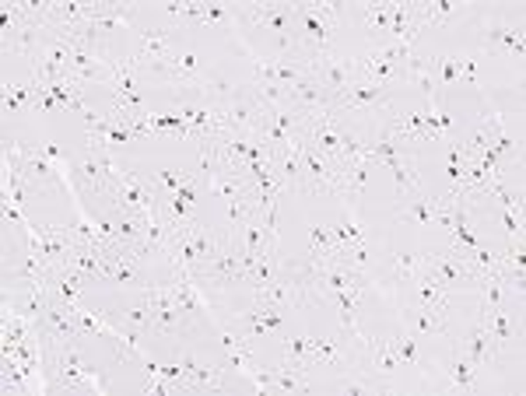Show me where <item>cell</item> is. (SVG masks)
<instances>
[{"label": "cell", "instance_id": "1", "mask_svg": "<svg viewBox=\"0 0 526 396\" xmlns=\"http://www.w3.org/2000/svg\"><path fill=\"white\" fill-rule=\"evenodd\" d=\"M292 18L298 22V53H320L330 49L337 28V4H292Z\"/></svg>", "mask_w": 526, "mask_h": 396}, {"label": "cell", "instance_id": "33", "mask_svg": "<svg viewBox=\"0 0 526 396\" xmlns=\"http://www.w3.org/2000/svg\"><path fill=\"white\" fill-rule=\"evenodd\" d=\"M389 15H393V4H366L368 32H389Z\"/></svg>", "mask_w": 526, "mask_h": 396}, {"label": "cell", "instance_id": "11", "mask_svg": "<svg viewBox=\"0 0 526 396\" xmlns=\"http://www.w3.org/2000/svg\"><path fill=\"white\" fill-rule=\"evenodd\" d=\"M425 25L421 18V4H393V15H389V43H411L418 28Z\"/></svg>", "mask_w": 526, "mask_h": 396}, {"label": "cell", "instance_id": "25", "mask_svg": "<svg viewBox=\"0 0 526 396\" xmlns=\"http://www.w3.org/2000/svg\"><path fill=\"white\" fill-rule=\"evenodd\" d=\"M425 266V253H393V285H414Z\"/></svg>", "mask_w": 526, "mask_h": 396}, {"label": "cell", "instance_id": "20", "mask_svg": "<svg viewBox=\"0 0 526 396\" xmlns=\"http://www.w3.org/2000/svg\"><path fill=\"white\" fill-rule=\"evenodd\" d=\"M397 218L411 221V224H432L438 218V197H425V193H414L411 200H404L397 207Z\"/></svg>", "mask_w": 526, "mask_h": 396}, {"label": "cell", "instance_id": "5", "mask_svg": "<svg viewBox=\"0 0 526 396\" xmlns=\"http://www.w3.org/2000/svg\"><path fill=\"white\" fill-rule=\"evenodd\" d=\"M425 274H432V277H438L446 287L459 285V281H467V285L474 287L478 285V274L470 270V264L467 260H459L453 249H438V253H425V266H421Z\"/></svg>", "mask_w": 526, "mask_h": 396}, {"label": "cell", "instance_id": "9", "mask_svg": "<svg viewBox=\"0 0 526 396\" xmlns=\"http://www.w3.org/2000/svg\"><path fill=\"white\" fill-rule=\"evenodd\" d=\"M484 49L488 53H512V57H523V32L512 28L502 18H488L484 22Z\"/></svg>", "mask_w": 526, "mask_h": 396}, {"label": "cell", "instance_id": "13", "mask_svg": "<svg viewBox=\"0 0 526 396\" xmlns=\"http://www.w3.org/2000/svg\"><path fill=\"white\" fill-rule=\"evenodd\" d=\"M404 74H407V81H414L421 95L432 102L435 95H438V57H421V53H414L411 60L404 64Z\"/></svg>", "mask_w": 526, "mask_h": 396}, {"label": "cell", "instance_id": "26", "mask_svg": "<svg viewBox=\"0 0 526 396\" xmlns=\"http://www.w3.org/2000/svg\"><path fill=\"white\" fill-rule=\"evenodd\" d=\"M344 361H347V351H344L334 337H320V340L313 337V365H323V369H341Z\"/></svg>", "mask_w": 526, "mask_h": 396}, {"label": "cell", "instance_id": "3", "mask_svg": "<svg viewBox=\"0 0 526 396\" xmlns=\"http://www.w3.org/2000/svg\"><path fill=\"white\" fill-rule=\"evenodd\" d=\"M305 57V67H309V74L323 81L330 91H344L351 89L355 81H362L358 78V57H341V53H334V49H320V53H302Z\"/></svg>", "mask_w": 526, "mask_h": 396}, {"label": "cell", "instance_id": "27", "mask_svg": "<svg viewBox=\"0 0 526 396\" xmlns=\"http://www.w3.org/2000/svg\"><path fill=\"white\" fill-rule=\"evenodd\" d=\"M193 312H186L180 306H169V308H151V330L159 333H180L186 327V319H190Z\"/></svg>", "mask_w": 526, "mask_h": 396}, {"label": "cell", "instance_id": "4", "mask_svg": "<svg viewBox=\"0 0 526 396\" xmlns=\"http://www.w3.org/2000/svg\"><path fill=\"white\" fill-rule=\"evenodd\" d=\"M288 109L295 112H326L337 109V91H330L313 74L302 78L295 85H288Z\"/></svg>", "mask_w": 526, "mask_h": 396}, {"label": "cell", "instance_id": "10", "mask_svg": "<svg viewBox=\"0 0 526 396\" xmlns=\"http://www.w3.org/2000/svg\"><path fill=\"white\" fill-rule=\"evenodd\" d=\"M138 36H140V43H138V49L130 53V60L138 67L148 64V60H161V57L176 53V49H172V32H169V28L151 25V28H140Z\"/></svg>", "mask_w": 526, "mask_h": 396}, {"label": "cell", "instance_id": "28", "mask_svg": "<svg viewBox=\"0 0 526 396\" xmlns=\"http://www.w3.org/2000/svg\"><path fill=\"white\" fill-rule=\"evenodd\" d=\"M366 239H368L366 224H362L358 214H355V203H347V218H344V224L334 228V243H337V245H355V243H366Z\"/></svg>", "mask_w": 526, "mask_h": 396}, {"label": "cell", "instance_id": "14", "mask_svg": "<svg viewBox=\"0 0 526 396\" xmlns=\"http://www.w3.org/2000/svg\"><path fill=\"white\" fill-rule=\"evenodd\" d=\"M70 165H74L77 179H81L92 193H102V197L109 193V176H106V169H102V162H98V151H95V148H85V151L77 154Z\"/></svg>", "mask_w": 526, "mask_h": 396}, {"label": "cell", "instance_id": "19", "mask_svg": "<svg viewBox=\"0 0 526 396\" xmlns=\"http://www.w3.org/2000/svg\"><path fill=\"white\" fill-rule=\"evenodd\" d=\"M284 319H281V312H277V306H263V302H256L253 306V312H246L242 316V337L246 340H253V337H260L263 330H277Z\"/></svg>", "mask_w": 526, "mask_h": 396}, {"label": "cell", "instance_id": "32", "mask_svg": "<svg viewBox=\"0 0 526 396\" xmlns=\"http://www.w3.org/2000/svg\"><path fill=\"white\" fill-rule=\"evenodd\" d=\"M274 390H284V393H305V390H309L305 372H298V369H277Z\"/></svg>", "mask_w": 526, "mask_h": 396}, {"label": "cell", "instance_id": "2", "mask_svg": "<svg viewBox=\"0 0 526 396\" xmlns=\"http://www.w3.org/2000/svg\"><path fill=\"white\" fill-rule=\"evenodd\" d=\"M298 162H302V186L309 193H334V197H341L344 172L330 154H323L313 144L298 141Z\"/></svg>", "mask_w": 526, "mask_h": 396}, {"label": "cell", "instance_id": "15", "mask_svg": "<svg viewBox=\"0 0 526 396\" xmlns=\"http://www.w3.org/2000/svg\"><path fill=\"white\" fill-rule=\"evenodd\" d=\"M18 176H22L28 186L49 190V186H57V182H60V169H57L46 154L36 148V151H28V158H25V165H22V172H18Z\"/></svg>", "mask_w": 526, "mask_h": 396}, {"label": "cell", "instance_id": "30", "mask_svg": "<svg viewBox=\"0 0 526 396\" xmlns=\"http://www.w3.org/2000/svg\"><path fill=\"white\" fill-rule=\"evenodd\" d=\"M389 351L397 354L400 365H411V369L421 365V361H418V340H414V333H400L397 340H389Z\"/></svg>", "mask_w": 526, "mask_h": 396}, {"label": "cell", "instance_id": "16", "mask_svg": "<svg viewBox=\"0 0 526 396\" xmlns=\"http://www.w3.org/2000/svg\"><path fill=\"white\" fill-rule=\"evenodd\" d=\"M442 372H446V379H449V390H459V393H474V390H478L480 369L478 365H470L463 351L449 354V361L442 365Z\"/></svg>", "mask_w": 526, "mask_h": 396}, {"label": "cell", "instance_id": "8", "mask_svg": "<svg viewBox=\"0 0 526 396\" xmlns=\"http://www.w3.org/2000/svg\"><path fill=\"white\" fill-rule=\"evenodd\" d=\"M358 78L362 81H376V85H397V81H407L404 64L400 60H387L379 49H372L368 57H358Z\"/></svg>", "mask_w": 526, "mask_h": 396}, {"label": "cell", "instance_id": "18", "mask_svg": "<svg viewBox=\"0 0 526 396\" xmlns=\"http://www.w3.org/2000/svg\"><path fill=\"white\" fill-rule=\"evenodd\" d=\"M407 323H411V333H438L446 330V306H411L404 308Z\"/></svg>", "mask_w": 526, "mask_h": 396}, {"label": "cell", "instance_id": "21", "mask_svg": "<svg viewBox=\"0 0 526 396\" xmlns=\"http://www.w3.org/2000/svg\"><path fill=\"white\" fill-rule=\"evenodd\" d=\"M281 369H298V372L316 369L313 365V337H288L284 340V365Z\"/></svg>", "mask_w": 526, "mask_h": 396}, {"label": "cell", "instance_id": "7", "mask_svg": "<svg viewBox=\"0 0 526 396\" xmlns=\"http://www.w3.org/2000/svg\"><path fill=\"white\" fill-rule=\"evenodd\" d=\"M368 106H389V89L376 85V81H355L351 89L337 91V109L341 112H358Z\"/></svg>", "mask_w": 526, "mask_h": 396}, {"label": "cell", "instance_id": "34", "mask_svg": "<svg viewBox=\"0 0 526 396\" xmlns=\"http://www.w3.org/2000/svg\"><path fill=\"white\" fill-rule=\"evenodd\" d=\"M459 64H463V57H438V91L442 89H449L453 81L459 78Z\"/></svg>", "mask_w": 526, "mask_h": 396}, {"label": "cell", "instance_id": "22", "mask_svg": "<svg viewBox=\"0 0 526 396\" xmlns=\"http://www.w3.org/2000/svg\"><path fill=\"white\" fill-rule=\"evenodd\" d=\"M362 351L368 354V372L376 375H389L400 361H397V354L389 351V344H383V340H376V337H366L362 344H358Z\"/></svg>", "mask_w": 526, "mask_h": 396}, {"label": "cell", "instance_id": "17", "mask_svg": "<svg viewBox=\"0 0 526 396\" xmlns=\"http://www.w3.org/2000/svg\"><path fill=\"white\" fill-rule=\"evenodd\" d=\"M180 365H183L186 393H193V390H222V369H214V365H197L190 354L180 358Z\"/></svg>", "mask_w": 526, "mask_h": 396}, {"label": "cell", "instance_id": "23", "mask_svg": "<svg viewBox=\"0 0 526 396\" xmlns=\"http://www.w3.org/2000/svg\"><path fill=\"white\" fill-rule=\"evenodd\" d=\"M414 306H446V285L432 277V274H418V281H414Z\"/></svg>", "mask_w": 526, "mask_h": 396}, {"label": "cell", "instance_id": "29", "mask_svg": "<svg viewBox=\"0 0 526 396\" xmlns=\"http://www.w3.org/2000/svg\"><path fill=\"white\" fill-rule=\"evenodd\" d=\"M457 15H467V7H463V4H453V0L421 4V18H425V25H446L449 18H457Z\"/></svg>", "mask_w": 526, "mask_h": 396}, {"label": "cell", "instance_id": "35", "mask_svg": "<svg viewBox=\"0 0 526 396\" xmlns=\"http://www.w3.org/2000/svg\"><path fill=\"white\" fill-rule=\"evenodd\" d=\"M186 182H197V179L190 176V172H180V169H165V172L159 176V186H161V190H169V193L183 190Z\"/></svg>", "mask_w": 526, "mask_h": 396}, {"label": "cell", "instance_id": "31", "mask_svg": "<svg viewBox=\"0 0 526 396\" xmlns=\"http://www.w3.org/2000/svg\"><path fill=\"white\" fill-rule=\"evenodd\" d=\"M334 228H326V224H316V228H309V253L305 256H326V253H334Z\"/></svg>", "mask_w": 526, "mask_h": 396}, {"label": "cell", "instance_id": "12", "mask_svg": "<svg viewBox=\"0 0 526 396\" xmlns=\"http://www.w3.org/2000/svg\"><path fill=\"white\" fill-rule=\"evenodd\" d=\"M459 351L467 354V361L478 365V369H484L488 361H495V354H491V330H488V312H484V308H480L478 323L470 327V333H467V340H463Z\"/></svg>", "mask_w": 526, "mask_h": 396}, {"label": "cell", "instance_id": "6", "mask_svg": "<svg viewBox=\"0 0 526 396\" xmlns=\"http://www.w3.org/2000/svg\"><path fill=\"white\" fill-rule=\"evenodd\" d=\"M239 22L246 25H274L281 32V49H288V25H292V4H242L235 7Z\"/></svg>", "mask_w": 526, "mask_h": 396}, {"label": "cell", "instance_id": "24", "mask_svg": "<svg viewBox=\"0 0 526 396\" xmlns=\"http://www.w3.org/2000/svg\"><path fill=\"white\" fill-rule=\"evenodd\" d=\"M134 15H138V4H98L95 25L106 32V28H116V25H134Z\"/></svg>", "mask_w": 526, "mask_h": 396}]
</instances>
